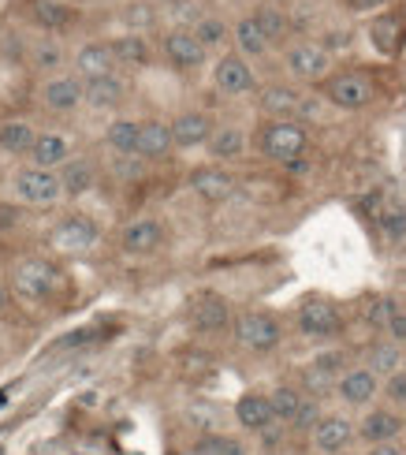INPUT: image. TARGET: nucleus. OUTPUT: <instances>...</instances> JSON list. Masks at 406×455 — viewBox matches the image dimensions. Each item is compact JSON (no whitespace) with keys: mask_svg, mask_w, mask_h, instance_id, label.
<instances>
[{"mask_svg":"<svg viewBox=\"0 0 406 455\" xmlns=\"http://www.w3.org/2000/svg\"><path fill=\"white\" fill-rule=\"evenodd\" d=\"M8 299H12V291H8V283H4V280H0V314H4V310H8Z\"/></svg>","mask_w":406,"mask_h":455,"instance_id":"50","label":"nucleus"},{"mask_svg":"<svg viewBox=\"0 0 406 455\" xmlns=\"http://www.w3.org/2000/svg\"><path fill=\"white\" fill-rule=\"evenodd\" d=\"M302 400H306V395H302L299 388H291V385L273 388V392H268V407H273V419L283 422V426H291V419H295V411H299Z\"/></svg>","mask_w":406,"mask_h":455,"instance_id":"32","label":"nucleus"},{"mask_svg":"<svg viewBox=\"0 0 406 455\" xmlns=\"http://www.w3.org/2000/svg\"><path fill=\"white\" fill-rule=\"evenodd\" d=\"M380 224H384V232H388L392 239L406 235V210H399V205H388L384 217H380Z\"/></svg>","mask_w":406,"mask_h":455,"instance_id":"43","label":"nucleus"},{"mask_svg":"<svg viewBox=\"0 0 406 455\" xmlns=\"http://www.w3.org/2000/svg\"><path fill=\"white\" fill-rule=\"evenodd\" d=\"M30 164L34 168H45V172H56L68 157H71V142L64 135H56V131H37L34 135V146H30Z\"/></svg>","mask_w":406,"mask_h":455,"instance_id":"19","label":"nucleus"},{"mask_svg":"<svg viewBox=\"0 0 406 455\" xmlns=\"http://www.w3.org/2000/svg\"><path fill=\"white\" fill-rule=\"evenodd\" d=\"M231 332H235L239 347L254 351V355L276 351L283 339V325L268 310H243L239 317H231Z\"/></svg>","mask_w":406,"mask_h":455,"instance_id":"1","label":"nucleus"},{"mask_svg":"<svg viewBox=\"0 0 406 455\" xmlns=\"http://www.w3.org/2000/svg\"><path fill=\"white\" fill-rule=\"evenodd\" d=\"M12 191H15V198L23 205H56L64 198L60 176L45 172V168H34V164L19 168V172L12 176Z\"/></svg>","mask_w":406,"mask_h":455,"instance_id":"4","label":"nucleus"},{"mask_svg":"<svg viewBox=\"0 0 406 455\" xmlns=\"http://www.w3.org/2000/svg\"><path fill=\"white\" fill-rule=\"evenodd\" d=\"M212 83H217V90L227 93V98H239V93L254 90V68H250L239 52H227L212 64Z\"/></svg>","mask_w":406,"mask_h":455,"instance_id":"8","label":"nucleus"},{"mask_svg":"<svg viewBox=\"0 0 406 455\" xmlns=\"http://www.w3.org/2000/svg\"><path fill=\"white\" fill-rule=\"evenodd\" d=\"M287 71L295 75V79H306V83H314V79H324V71H328V52L314 42H302V45H291L287 49Z\"/></svg>","mask_w":406,"mask_h":455,"instance_id":"21","label":"nucleus"},{"mask_svg":"<svg viewBox=\"0 0 406 455\" xmlns=\"http://www.w3.org/2000/svg\"><path fill=\"white\" fill-rule=\"evenodd\" d=\"M235 422L246 433H265L273 426V407H268V392H243L235 400Z\"/></svg>","mask_w":406,"mask_h":455,"instance_id":"22","label":"nucleus"},{"mask_svg":"<svg viewBox=\"0 0 406 455\" xmlns=\"http://www.w3.org/2000/svg\"><path fill=\"white\" fill-rule=\"evenodd\" d=\"M98 243V224L90 217H64L60 224L52 228V246H60V251H71V254H83L90 246Z\"/></svg>","mask_w":406,"mask_h":455,"instance_id":"15","label":"nucleus"},{"mask_svg":"<svg viewBox=\"0 0 406 455\" xmlns=\"http://www.w3.org/2000/svg\"><path fill=\"white\" fill-rule=\"evenodd\" d=\"M30 64H34V68H42V71H56V68L64 64V49L45 37V42H37V45L30 49Z\"/></svg>","mask_w":406,"mask_h":455,"instance_id":"35","label":"nucleus"},{"mask_svg":"<svg viewBox=\"0 0 406 455\" xmlns=\"http://www.w3.org/2000/svg\"><path fill=\"white\" fill-rule=\"evenodd\" d=\"M343 329V317L339 310L332 307V302H324V299H309L299 307V332L309 336V339H328V336H336Z\"/></svg>","mask_w":406,"mask_h":455,"instance_id":"7","label":"nucleus"},{"mask_svg":"<svg viewBox=\"0 0 406 455\" xmlns=\"http://www.w3.org/2000/svg\"><path fill=\"white\" fill-rule=\"evenodd\" d=\"M56 176H60V191L68 198H83L98 187V164L90 157H68L60 168H56Z\"/></svg>","mask_w":406,"mask_h":455,"instance_id":"17","label":"nucleus"},{"mask_svg":"<svg viewBox=\"0 0 406 455\" xmlns=\"http://www.w3.org/2000/svg\"><path fill=\"white\" fill-rule=\"evenodd\" d=\"M254 23H258V30L265 34L268 45H280L283 37H287V15H283L280 8H273V4H261V8L254 12Z\"/></svg>","mask_w":406,"mask_h":455,"instance_id":"33","label":"nucleus"},{"mask_svg":"<svg viewBox=\"0 0 406 455\" xmlns=\"http://www.w3.org/2000/svg\"><path fill=\"white\" fill-rule=\"evenodd\" d=\"M309 366H314L309 370L314 377H339V373H346V355L343 351H321Z\"/></svg>","mask_w":406,"mask_h":455,"instance_id":"38","label":"nucleus"},{"mask_svg":"<svg viewBox=\"0 0 406 455\" xmlns=\"http://www.w3.org/2000/svg\"><path fill=\"white\" fill-rule=\"evenodd\" d=\"M258 105H261V112L268 120H295L299 112H302V98H299V90H291V86H265L261 90V98H258Z\"/></svg>","mask_w":406,"mask_h":455,"instance_id":"25","label":"nucleus"},{"mask_svg":"<svg viewBox=\"0 0 406 455\" xmlns=\"http://www.w3.org/2000/svg\"><path fill=\"white\" fill-rule=\"evenodd\" d=\"M190 191H195L202 202L217 205V202L231 198V191H235V176L220 164H205V168H195V172H190Z\"/></svg>","mask_w":406,"mask_h":455,"instance_id":"16","label":"nucleus"},{"mask_svg":"<svg viewBox=\"0 0 406 455\" xmlns=\"http://www.w3.org/2000/svg\"><path fill=\"white\" fill-rule=\"evenodd\" d=\"M402 370H406V355H402Z\"/></svg>","mask_w":406,"mask_h":455,"instance_id":"52","label":"nucleus"},{"mask_svg":"<svg viewBox=\"0 0 406 455\" xmlns=\"http://www.w3.org/2000/svg\"><path fill=\"white\" fill-rule=\"evenodd\" d=\"M34 124L27 120H4L0 124V149H4L8 157H27L30 146H34Z\"/></svg>","mask_w":406,"mask_h":455,"instance_id":"27","label":"nucleus"},{"mask_svg":"<svg viewBox=\"0 0 406 455\" xmlns=\"http://www.w3.org/2000/svg\"><path fill=\"white\" fill-rule=\"evenodd\" d=\"M115 71V56L108 42H86L79 52H75V75L86 83V79H101V75Z\"/></svg>","mask_w":406,"mask_h":455,"instance_id":"24","label":"nucleus"},{"mask_svg":"<svg viewBox=\"0 0 406 455\" xmlns=\"http://www.w3.org/2000/svg\"><path fill=\"white\" fill-rule=\"evenodd\" d=\"M168 127H171V142H176V149H195V146L209 142L217 124L209 120V112H179Z\"/></svg>","mask_w":406,"mask_h":455,"instance_id":"18","label":"nucleus"},{"mask_svg":"<svg viewBox=\"0 0 406 455\" xmlns=\"http://www.w3.org/2000/svg\"><path fill=\"white\" fill-rule=\"evenodd\" d=\"M392 314H395V302L392 299H373L370 307H365V321H370V325H388Z\"/></svg>","mask_w":406,"mask_h":455,"instance_id":"42","label":"nucleus"},{"mask_svg":"<svg viewBox=\"0 0 406 455\" xmlns=\"http://www.w3.org/2000/svg\"><path fill=\"white\" fill-rule=\"evenodd\" d=\"M309 437H314V448L321 455H339L354 441V422L343 419V414H321V422L309 429Z\"/></svg>","mask_w":406,"mask_h":455,"instance_id":"9","label":"nucleus"},{"mask_svg":"<svg viewBox=\"0 0 406 455\" xmlns=\"http://www.w3.org/2000/svg\"><path fill=\"white\" fill-rule=\"evenodd\" d=\"M306 142H309V135L299 120H268L261 127V139H258L261 154L268 161H280V164L299 161L306 154Z\"/></svg>","mask_w":406,"mask_h":455,"instance_id":"2","label":"nucleus"},{"mask_svg":"<svg viewBox=\"0 0 406 455\" xmlns=\"http://www.w3.org/2000/svg\"><path fill=\"white\" fill-rule=\"evenodd\" d=\"M384 395H388L395 407H406V370L384 377Z\"/></svg>","mask_w":406,"mask_h":455,"instance_id":"41","label":"nucleus"},{"mask_svg":"<svg viewBox=\"0 0 406 455\" xmlns=\"http://www.w3.org/2000/svg\"><path fill=\"white\" fill-rule=\"evenodd\" d=\"M123 98H127V83H123L115 71H112V75H101V79H86V83H83V105L98 108V112L120 108Z\"/></svg>","mask_w":406,"mask_h":455,"instance_id":"20","label":"nucleus"},{"mask_svg":"<svg viewBox=\"0 0 406 455\" xmlns=\"http://www.w3.org/2000/svg\"><path fill=\"white\" fill-rule=\"evenodd\" d=\"M402 433H406V422H402Z\"/></svg>","mask_w":406,"mask_h":455,"instance_id":"53","label":"nucleus"},{"mask_svg":"<svg viewBox=\"0 0 406 455\" xmlns=\"http://www.w3.org/2000/svg\"><path fill=\"white\" fill-rule=\"evenodd\" d=\"M209 157L212 161H239L243 149H246V135L239 127H212L209 135Z\"/></svg>","mask_w":406,"mask_h":455,"instance_id":"26","label":"nucleus"},{"mask_svg":"<svg viewBox=\"0 0 406 455\" xmlns=\"http://www.w3.org/2000/svg\"><path fill=\"white\" fill-rule=\"evenodd\" d=\"M202 451L205 455H250L239 437H224V433H212V437L202 444Z\"/></svg>","mask_w":406,"mask_h":455,"instance_id":"39","label":"nucleus"},{"mask_svg":"<svg viewBox=\"0 0 406 455\" xmlns=\"http://www.w3.org/2000/svg\"><path fill=\"white\" fill-rule=\"evenodd\" d=\"M402 433V414L392 407H373L365 419L354 426V437H362L365 444H388Z\"/></svg>","mask_w":406,"mask_h":455,"instance_id":"13","label":"nucleus"},{"mask_svg":"<svg viewBox=\"0 0 406 455\" xmlns=\"http://www.w3.org/2000/svg\"><path fill=\"white\" fill-rule=\"evenodd\" d=\"M365 455H406L395 441H388V444H370V448H365Z\"/></svg>","mask_w":406,"mask_h":455,"instance_id":"47","label":"nucleus"},{"mask_svg":"<svg viewBox=\"0 0 406 455\" xmlns=\"http://www.w3.org/2000/svg\"><path fill=\"white\" fill-rule=\"evenodd\" d=\"M317 422H321V403H317V400H309V395H306V400L299 403V411H295L291 426H295V429H302V433H309Z\"/></svg>","mask_w":406,"mask_h":455,"instance_id":"40","label":"nucleus"},{"mask_svg":"<svg viewBox=\"0 0 406 455\" xmlns=\"http://www.w3.org/2000/svg\"><path fill=\"white\" fill-rule=\"evenodd\" d=\"M12 288L27 302H45L56 288H60V273H56V265L45 258H27L12 269Z\"/></svg>","mask_w":406,"mask_h":455,"instance_id":"3","label":"nucleus"},{"mask_svg":"<svg viewBox=\"0 0 406 455\" xmlns=\"http://www.w3.org/2000/svg\"><path fill=\"white\" fill-rule=\"evenodd\" d=\"M146 4H131V12H127V19L131 23H153V12H142Z\"/></svg>","mask_w":406,"mask_h":455,"instance_id":"48","label":"nucleus"},{"mask_svg":"<svg viewBox=\"0 0 406 455\" xmlns=\"http://www.w3.org/2000/svg\"><path fill=\"white\" fill-rule=\"evenodd\" d=\"M19 205H12V202H0V232H8V228H15L19 224Z\"/></svg>","mask_w":406,"mask_h":455,"instance_id":"46","label":"nucleus"},{"mask_svg":"<svg viewBox=\"0 0 406 455\" xmlns=\"http://www.w3.org/2000/svg\"><path fill=\"white\" fill-rule=\"evenodd\" d=\"M42 105L56 116H64V112H75L83 105V79L79 75H52L45 79L42 86Z\"/></svg>","mask_w":406,"mask_h":455,"instance_id":"10","label":"nucleus"},{"mask_svg":"<svg viewBox=\"0 0 406 455\" xmlns=\"http://www.w3.org/2000/svg\"><path fill=\"white\" fill-rule=\"evenodd\" d=\"M105 142L108 149H115L120 157H134V149H139V120H112L108 131H105Z\"/></svg>","mask_w":406,"mask_h":455,"instance_id":"30","label":"nucleus"},{"mask_svg":"<svg viewBox=\"0 0 406 455\" xmlns=\"http://www.w3.org/2000/svg\"><path fill=\"white\" fill-rule=\"evenodd\" d=\"M190 325L205 336H217L224 329H231V302L217 291H202L190 302Z\"/></svg>","mask_w":406,"mask_h":455,"instance_id":"6","label":"nucleus"},{"mask_svg":"<svg viewBox=\"0 0 406 455\" xmlns=\"http://www.w3.org/2000/svg\"><path fill=\"white\" fill-rule=\"evenodd\" d=\"M384 329H388V336H392L395 344L402 347V344H406V310H402V307H395V314L388 317V325H384Z\"/></svg>","mask_w":406,"mask_h":455,"instance_id":"44","label":"nucleus"},{"mask_svg":"<svg viewBox=\"0 0 406 455\" xmlns=\"http://www.w3.org/2000/svg\"><path fill=\"white\" fill-rule=\"evenodd\" d=\"M187 419L190 422H195L202 433H212V429H217V411H205V407H195V411H190L187 414Z\"/></svg>","mask_w":406,"mask_h":455,"instance_id":"45","label":"nucleus"},{"mask_svg":"<svg viewBox=\"0 0 406 455\" xmlns=\"http://www.w3.org/2000/svg\"><path fill=\"white\" fill-rule=\"evenodd\" d=\"M370 37H373V42H377L384 52H395V49H399V23H395V19H388V15L373 19Z\"/></svg>","mask_w":406,"mask_h":455,"instance_id":"37","label":"nucleus"},{"mask_svg":"<svg viewBox=\"0 0 406 455\" xmlns=\"http://www.w3.org/2000/svg\"><path fill=\"white\" fill-rule=\"evenodd\" d=\"M176 142H171V127L164 120H146L139 124V149H134V157L142 161H164Z\"/></svg>","mask_w":406,"mask_h":455,"instance_id":"23","label":"nucleus"},{"mask_svg":"<svg viewBox=\"0 0 406 455\" xmlns=\"http://www.w3.org/2000/svg\"><path fill=\"white\" fill-rule=\"evenodd\" d=\"M324 98L332 101L336 108L354 112V108H365L373 101V83L365 79V75H358V71H339V75H332V79L324 83Z\"/></svg>","mask_w":406,"mask_h":455,"instance_id":"5","label":"nucleus"},{"mask_svg":"<svg viewBox=\"0 0 406 455\" xmlns=\"http://www.w3.org/2000/svg\"><path fill=\"white\" fill-rule=\"evenodd\" d=\"M161 4H168V8H171V4H183V0H161Z\"/></svg>","mask_w":406,"mask_h":455,"instance_id":"51","label":"nucleus"},{"mask_svg":"<svg viewBox=\"0 0 406 455\" xmlns=\"http://www.w3.org/2000/svg\"><path fill=\"white\" fill-rule=\"evenodd\" d=\"M336 392H339V400L343 403H351V407H365V403H373L377 400V392H380V377L370 373L365 366H351L346 373L336 377Z\"/></svg>","mask_w":406,"mask_h":455,"instance_id":"11","label":"nucleus"},{"mask_svg":"<svg viewBox=\"0 0 406 455\" xmlns=\"http://www.w3.org/2000/svg\"><path fill=\"white\" fill-rule=\"evenodd\" d=\"M365 370L377 373V377H392L402 370V347L395 344V339H388V344H373L370 355H365Z\"/></svg>","mask_w":406,"mask_h":455,"instance_id":"29","label":"nucleus"},{"mask_svg":"<svg viewBox=\"0 0 406 455\" xmlns=\"http://www.w3.org/2000/svg\"><path fill=\"white\" fill-rule=\"evenodd\" d=\"M34 19L45 30H64L71 23V8L68 4H56V0H42V4L34 8Z\"/></svg>","mask_w":406,"mask_h":455,"instance_id":"34","label":"nucleus"},{"mask_svg":"<svg viewBox=\"0 0 406 455\" xmlns=\"http://www.w3.org/2000/svg\"><path fill=\"white\" fill-rule=\"evenodd\" d=\"M231 37H235V45H239V56L246 60V56H261L265 49H268V42H265V34L258 30V23H254V15H243L235 27H231Z\"/></svg>","mask_w":406,"mask_h":455,"instance_id":"31","label":"nucleus"},{"mask_svg":"<svg viewBox=\"0 0 406 455\" xmlns=\"http://www.w3.org/2000/svg\"><path fill=\"white\" fill-rule=\"evenodd\" d=\"M195 37L202 42V49L209 52V49H217V45H224L227 37H231V30L220 23V19H202V23L195 27Z\"/></svg>","mask_w":406,"mask_h":455,"instance_id":"36","label":"nucleus"},{"mask_svg":"<svg viewBox=\"0 0 406 455\" xmlns=\"http://www.w3.org/2000/svg\"><path fill=\"white\" fill-rule=\"evenodd\" d=\"M346 4H351L354 12H373V8H380L384 0H346Z\"/></svg>","mask_w":406,"mask_h":455,"instance_id":"49","label":"nucleus"},{"mask_svg":"<svg viewBox=\"0 0 406 455\" xmlns=\"http://www.w3.org/2000/svg\"><path fill=\"white\" fill-rule=\"evenodd\" d=\"M164 56H168V64L171 68H179V71H195L205 64V49L202 42L195 37V30H168L164 34Z\"/></svg>","mask_w":406,"mask_h":455,"instance_id":"12","label":"nucleus"},{"mask_svg":"<svg viewBox=\"0 0 406 455\" xmlns=\"http://www.w3.org/2000/svg\"><path fill=\"white\" fill-rule=\"evenodd\" d=\"M120 246L127 254H153L164 246V224L157 217H139L120 232Z\"/></svg>","mask_w":406,"mask_h":455,"instance_id":"14","label":"nucleus"},{"mask_svg":"<svg viewBox=\"0 0 406 455\" xmlns=\"http://www.w3.org/2000/svg\"><path fill=\"white\" fill-rule=\"evenodd\" d=\"M108 45H112V56H115V68H146L149 64V45H146L142 34H123Z\"/></svg>","mask_w":406,"mask_h":455,"instance_id":"28","label":"nucleus"}]
</instances>
